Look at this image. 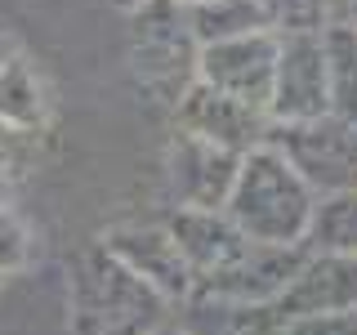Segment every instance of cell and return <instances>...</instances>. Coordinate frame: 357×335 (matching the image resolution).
<instances>
[{"mask_svg": "<svg viewBox=\"0 0 357 335\" xmlns=\"http://www.w3.org/2000/svg\"><path fill=\"white\" fill-rule=\"evenodd\" d=\"M312 210H317V193L304 184V174L282 152L264 143V148L241 156V170H237V184H232V197L223 206V215L237 223L250 241L304 246Z\"/></svg>", "mask_w": 357, "mask_h": 335, "instance_id": "cell-1", "label": "cell"}, {"mask_svg": "<svg viewBox=\"0 0 357 335\" xmlns=\"http://www.w3.org/2000/svg\"><path fill=\"white\" fill-rule=\"evenodd\" d=\"M165 308L170 299H161L103 246H89L72 268L76 335H152L165 327Z\"/></svg>", "mask_w": 357, "mask_h": 335, "instance_id": "cell-2", "label": "cell"}, {"mask_svg": "<svg viewBox=\"0 0 357 335\" xmlns=\"http://www.w3.org/2000/svg\"><path fill=\"white\" fill-rule=\"evenodd\" d=\"M134 72L143 76V85L165 89V94L183 98L188 85L197 81V54L201 45L188 27V5L183 0H143L134 9Z\"/></svg>", "mask_w": 357, "mask_h": 335, "instance_id": "cell-3", "label": "cell"}, {"mask_svg": "<svg viewBox=\"0 0 357 335\" xmlns=\"http://www.w3.org/2000/svg\"><path fill=\"white\" fill-rule=\"evenodd\" d=\"M268 148H277L304 174V184L317 197L357 188V126L340 117H317L299 126H273Z\"/></svg>", "mask_w": 357, "mask_h": 335, "instance_id": "cell-4", "label": "cell"}, {"mask_svg": "<svg viewBox=\"0 0 357 335\" xmlns=\"http://www.w3.org/2000/svg\"><path fill=\"white\" fill-rule=\"evenodd\" d=\"M331 117L326 89V40L317 36H277V76H273V126H299V121Z\"/></svg>", "mask_w": 357, "mask_h": 335, "instance_id": "cell-5", "label": "cell"}, {"mask_svg": "<svg viewBox=\"0 0 357 335\" xmlns=\"http://www.w3.org/2000/svg\"><path fill=\"white\" fill-rule=\"evenodd\" d=\"M174 117H178V134L206 139V143H215L223 152H237V156L264 148L268 130H273L268 112L241 103V98H232V94H219V89H210L206 81L188 85V94L174 103Z\"/></svg>", "mask_w": 357, "mask_h": 335, "instance_id": "cell-6", "label": "cell"}, {"mask_svg": "<svg viewBox=\"0 0 357 335\" xmlns=\"http://www.w3.org/2000/svg\"><path fill=\"white\" fill-rule=\"evenodd\" d=\"M273 76H277V36L273 31L206 45L197 54V81H206L210 89L232 94L259 112H268V103H273Z\"/></svg>", "mask_w": 357, "mask_h": 335, "instance_id": "cell-7", "label": "cell"}, {"mask_svg": "<svg viewBox=\"0 0 357 335\" xmlns=\"http://www.w3.org/2000/svg\"><path fill=\"white\" fill-rule=\"evenodd\" d=\"M308 255H312L308 246H264V241H255L237 264H228L223 273L197 282L192 290H206V295H219V299H241V304H277V299L286 295V286L299 277V268H304Z\"/></svg>", "mask_w": 357, "mask_h": 335, "instance_id": "cell-8", "label": "cell"}, {"mask_svg": "<svg viewBox=\"0 0 357 335\" xmlns=\"http://www.w3.org/2000/svg\"><path fill=\"white\" fill-rule=\"evenodd\" d=\"M98 246H103L107 255H116L134 277H143V282L161 299H170V304H183V299L192 295V268L178 255L170 228H139V223H126V228L103 232Z\"/></svg>", "mask_w": 357, "mask_h": 335, "instance_id": "cell-9", "label": "cell"}, {"mask_svg": "<svg viewBox=\"0 0 357 335\" xmlns=\"http://www.w3.org/2000/svg\"><path fill=\"white\" fill-rule=\"evenodd\" d=\"M165 165H170V193L178 197V210H223L237 184L241 156L192 134H178Z\"/></svg>", "mask_w": 357, "mask_h": 335, "instance_id": "cell-10", "label": "cell"}, {"mask_svg": "<svg viewBox=\"0 0 357 335\" xmlns=\"http://www.w3.org/2000/svg\"><path fill=\"white\" fill-rule=\"evenodd\" d=\"M282 322L326 318V313H357V255H317L312 251L299 277L277 299Z\"/></svg>", "mask_w": 357, "mask_h": 335, "instance_id": "cell-11", "label": "cell"}, {"mask_svg": "<svg viewBox=\"0 0 357 335\" xmlns=\"http://www.w3.org/2000/svg\"><path fill=\"white\" fill-rule=\"evenodd\" d=\"M165 228H170L178 255L192 268V286L223 273L228 264H237L255 246L223 210H174V219L165 223Z\"/></svg>", "mask_w": 357, "mask_h": 335, "instance_id": "cell-12", "label": "cell"}, {"mask_svg": "<svg viewBox=\"0 0 357 335\" xmlns=\"http://www.w3.org/2000/svg\"><path fill=\"white\" fill-rule=\"evenodd\" d=\"M178 331L183 335H282V313L277 304H241V299H219L206 290H192L178 308Z\"/></svg>", "mask_w": 357, "mask_h": 335, "instance_id": "cell-13", "label": "cell"}, {"mask_svg": "<svg viewBox=\"0 0 357 335\" xmlns=\"http://www.w3.org/2000/svg\"><path fill=\"white\" fill-rule=\"evenodd\" d=\"M188 27L206 50V45L259 36V31H268V18L259 0H201V5H188Z\"/></svg>", "mask_w": 357, "mask_h": 335, "instance_id": "cell-14", "label": "cell"}, {"mask_svg": "<svg viewBox=\"0 0 357 335\" xmlns=\"http://www.w3.org/2000/svg\"><path fill=\"white\" fill-rule=\"evenodd\" d=\"M304 246L317 255H357V188L317 197Z\"/></svg>", "mask_w": 357, "mask_h": 335, "instance_id": "cell-15", "label": "cell"}, {"mask_svg": "<svg viewBox=\"0 0 357 335\" xmlns=\"http://www.w3.org/2000/svg\"><path fill=\"white\" fill-rule=\"evenodd\" d=\"M326 89H331V117L357 126V31L326 27Z\"/></svg>", "mask_w": 357, "mask_h": 335, "instance_id": "cell-16", "label": "cell"}, {"mask_svg": "<svg viewBox=\"0 0 357 335\" xmlns=\"http://www.w3.org/2000/svg\"><path fill=\"white\" fill-rule=\"evenodd\" d=\"M0 121L18 130H36L45 121V85L27 59H14L0 72Z\"/></svg>", "mask_w": 357, "mask_h": 335, "instance_id": "cell-17", "label": "cell"}, {"mask_svg": "<svg viewBox=\"0 0 357 335\" xmlns=\"http://www.w3.org/2000/svg\"><path fill=\"white\" fill-rule=\"evenodd\" d=\"M273 36H317L326 31V0H259Z\"/></svg>", "mask_w": 357, "mask_h": 335, "instance_id": "cell-18", "label": "cell"}, {"mask_svg": "<svg viewBox=\"0 0 357 335\" xmlns=\"http://www.w3.org/2000/svg\"><path fill=\"white\" fill-rule=\"evenodd\" d=\"M27 156H31V130H18V126L0 121V206L9 201L18 179L27 174Z\"/></svg>", "mask_w": 357, "mask_h": 335, "instance_id": "cell-19", "label": "cell"}, {"mask_svg": "<svg viewBox=\"0 0 357 335\" xmlns=\"http://www.w3.org/2000/svg\"><path fill=\"white\" fill-rule=\"evenodd\" d=\"M31 260V232L9 206H0V277L18 273L22 264Z\"/></svg>", "mask_w": 357, "mask_h": 335, "instance_id": "cell-20", "label": "cell"}, {"mask_svg": "<svg viewBox=\"0 0 357 335\" xmlns=\"http://www.w3.org/2000/svg\"><path fill=\"white\" fill-rule=\"evenodd\" d=\"M282 335H357V313H326V318L282 322Z\"/></svg>", "mask_w": 357, "mask_h": 335, "instance_id": "cell-21", "label": "cell"}, {"mask_svg": "<svg viewBox=\"0 0 357 335\" xmlns=\"http://www.w3.org/2000/svg\"><path fill=\"white\" fill-rule=\"evenodd\" d=\"M326 22L357 31V0H326Z\"/></svg>", "mask_w": 357, "mask_h": 335, "instance_id": "cell-22", "label": "cell"}, {"mask_svg": "<svg viewBox=\"0 0 357 335\" xmlns=\"http://www.w3.org/2000/svg\"><path fill=\"white\" fill-rule=\"evenodd\" d=\"M14 59H18V54H14V40H9L5 31H0V72H5V67L14 63Z\"/></svg>", "mask_w": 357, "mask_h": 335, "instance_id": "cell-23", "label": "cell"}, {"mask_svg": "<svg viewBox=\"0 0 357 335\" xmlns=\"http://www.w3.org/2000/svg\"><path fill=\"white\" fill-rule=\"evenodd\" d=\"M116 5H121V9H130V14H134V9H139L143 0H116Z\"/></svg>", "mask_w": 357, "mask_h": 335, "instance_id": "cell-24", "label": "cell"}, {"mask_svg": "<svg viewBox=\"0 0 357 335\" xmlns=\"http://www.w3.org/2000/svg\"><path fill=\"white\" fill-rule=\"evenodd\" d=\"M152 335H183L178 327H161V331H152Z\"/></svg>", "mask_w": 357, "mask_h": 335, "instance_id": "cell-25", "label": "cell"}, {"mask_svg": "<svg viewBox=\"0 0 357 335\" xmlns=\"http://www.w3.org/2000/svg\"><path fill=\"white\" fill-rule=\"evenodd\" d=\"M183 5H201V0H183Z\"/></svg>", "mask_w": 357, "mask_h": 335, "instance_id": "cell-26", "label": "cell"}]
</instances>
